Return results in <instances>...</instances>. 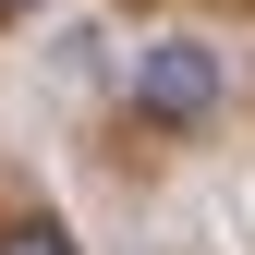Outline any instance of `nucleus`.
Wrapping results in <instances>:
<instances>
[{"mask_svg":"<svg viewBox=\"0 0 255 255\" xmlns=\"http://www.w3.org/2000/svg\"><path fill=\"white\" fill-rule=\"evenodd\" d=\"M134 110H146V122H207V110H219V49H207V37H158V49L134 61Z\"/></svg>","mask_w":255,"mask_h":255,"instance_id":"f257e3e1","label":"nucleus"},{"mask_svg":"<svg viewBox=\"0 0 255 255\" xmlns=\"http://www.w3.org/2000/svg\"><path fill=\"white\" fill-rule=\"evenodd\" d=\"M0 255H73V231H61V219H12V231H0Z\"/></svg>","mask_w":255,"mask_h":255,"instance_id":"f03ea898","label":"nucleus"},{"mask_svg":"<svg viewBox=\"0 0 255 255\" xmlns=\"http://www.w3.org/2000/svg\"><path fill=\"white\" fill-rule=\"evenodd\" d=\"M12 12H37V0H0V24H12Z\"/></svg>","mask_w":255,"mask_h":255,"instance_id":"7ed1b4c3","label":"nucleus"}]
</instances>
